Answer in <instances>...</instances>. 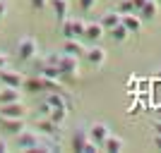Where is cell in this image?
<instances>
[{
    "instance_id": "cell-15",
    "label": "cell",
    "mask_w": 161,
    "mask_h": 153,
    "mask_svg": "<svg viewBox=\"0 0 161 153\" xmlns=\"http://www.w3.org/2000/svg\"><path fill=\"white\" fill-rule=\"evenodd\" d=\"M103 31L106 29L101 27V22H87V27H84V38H89V41H99V38H103Z\"/></svg>"
},
{
    "instance_id": "cell-5",
    "label": "cell",
    "mask_w": 161,
    "mask_h": 153,
    "mask_svg": "<svg viewBox=\"0 0 161 153\" xmlns=\"http://www.w3.org/2000/svg\"><path fill=\"white\" fill-rule=\"evenodd\" d=\"M87 22L82 19H63V36L65 38H82Z\"/></svg>"
},
{
    "instance_id": "cell-24",
    "label": "cell",
    "mask_w": 161,
    "mask_h": 153,
    "mask_svg": "<svg viewBox=\"0 0 161 153\" xmlns=\"http://www.w3.org/2000/svg\"><path fill=\"white\" fill-rule=\"evenodd\" d=\"M29 5H31L34 10H43V7L48 5V0H29Z\"/></svg>"
},
{
    "instance_id": "cell-33",
    "label": "cell",
    "mask_w": 161,
    "mask_h": 153,
    "mask_svg": "<svg viewBox=\"0 0 161 153\" xmlns=\"http://www.w3.org/2000/svg\"><path fill=\"white\" fill-rule=\"evenodd\" d=\"M159 110H161V108H159ZM159 120H161V113H159Z\"/></svg>"
},
{
    "instance_id": "cell-25",
    "label": "cell",
    "mask_w": 161,
    "mask_h": 153,
    "mask_svg": "<svg viewBox=\"0 0 161 153\" xmlns=\"http://www.w3.org/2000/svg\"><path fill=\"white\" fill-rule=\"evenodd\" d=\"M137 84H140V81L135 79V77H132V79H128V91L132 93V96H135V93H137Z\"/></svg>"
},
{
    "instance_id": "cell-10",
    "label": "cell",
    "mask_w": 161,
    "mask_h": 153,
    "mask_svg": "<svg viewBox=\"0 0 161 153\" xmlns=\"http://www.w3.org/2000/svg\"><path fill=\"white\" fill-rule=\"evenodd\" d=\"M84 60H87L92 67H101L103 62H106V50H103V48H99V46H92V48H87Z\"/></svg>"
},
{
    "instance_id": "cell-6",
    "label": "cell",
    "mask_w": 161,
    "mask_h": 153,
    "mask_svg": "<svg viewBox=\"0 0 161 153\" xmlns=\"http://www.w3.org/2000/svg\"><path fill=\"white\" fill-rule=\"evenodd\" d=\"M87 134H89V141H94L96 146H103V141H106V136L111 134V129H108V125H103V122H94V125L87 129Z\"/></svg>"
},
{
    "instance_id": "cell-16",
    "label": "cell",
    "mask_w": 161,
    "mask_h": 153,
    "mask_svg": "<svg viewBox=\"0 0 161 153\" xmlns=\"http://www.w3.org/2000/svg\"><path fill=\"white\" fill-rule=\"evenodd\" d=\"M120 19H123V14L118 12V10H108V12H103V17H101V27L106 29H113V27H118V24H120Z\"/></svg>"
},
{
    "instance_id": "cell-14",
    "label": "cell",
    "mask_w": 161,
    "mask_h": 153,
    "mask_svg": "<svg viewBox=\"0 0 161 153\" xmlns=\"http://www.w3.org/2000/svg\"><path fill=\"white\" fill-rule=\"evenodd\" d=\"M14 100H22V89H17V86H3L0 89V105L14 103Z\"/></svg>"
},
{
    "instance_id": "cell-3",
    "label": "cell",
    "mask_w": 161,
    "mask_h": 153,
    "mask_svg": "<svg viewBox=\"0 0 161 153\" xmlns=\"http://www.w3.org/2000/svg\"><path fill=\"white\" fill-rule=\"evenodd\" d=\"M58 69H60V77L80 79V58L63 53V55H60V62H58Z\"/></svg>"
},
{
    "instance_id": "cell-32",
    "label": "cell",
    "mask_w": 161,
    "mask_h": 153,
    "mask_svg": "<svg viewBox=\"0 0 161 153\" xmlns=\"http://www.w3.org/2000/svg\"><path fill=\"white\" fill-rule=\"evenodd\" d=\"M156 77H159V79H161V67H159V69H156Z\"/></svg>"
},
{
    "instance_id": "cell-17",
    "label": "cell",
    "mask_w": 161,
    "mask_h": 153,
    "mask_svg": "<svg viewBox=\"0 0 161 153\" xmlns=\"http://www.w3.org/2000/svg\"><path fill=\"white\" fill-rule=\"evenodd\" d=\"M137 14L142 17V22H152L156 14H159V3H156V0H147V3L142 5V10H140Z\"/></svg>"
},
{
    "instance_id": "cell-26",
    "label": "cell",
    "mask_w": 161,
    "mask_h": 153,
    "mask_svg": "<svg viewBox=\"0 0 161 153\" xmlns=\"http://www.w3.org/2000/svg\"><path fill=\"white\" fill-rule=\"evenodd\" d=\"M7 65H10V58H7L5 50H0V69H3V67H7Z\"/></svg>"
},
{
    "instance_id": "cell-34",
    "label": "cell",
    "mask_w": 161,
    "mask_h": 153,
    "mask_svg": "<svg viewBox=\"0 0 161 153\" xmlns=\"http://www.w3.org/2000/svg\"><path fill=\"white\" fill-rule=\"evenodd\" d=\"M156 3H159V5H161V0H156Z\"/></svg>"
},
{
    "instance_id": "cell-28",
    "label": "cell",
    "mask_w": 161,
    "mask_h": 153,
    "mask_svg": "<svg viewBox=\"0 0 161 153\" xmlns=\"http://www.w3.org/2000/svg\"><path fill=\"white\" fill-rule=\"evenodd\" d=\"M5 14H7V3H5V0H0V22L5 19Z\"/></svg>"
},
{
    "instance_id": "cell-27",
    "label": "cell",
    "mask_w": 161,
    "mask_h": 153,
    "mask_svg": "<svg viewBox=\"0 0 161 153\" xmlns=\"http://www.w3.org/2000/svg\"><path fill=\"white\" fill-rule=\"evenodd\" d=\"M130 3H132V12H140V10H142V5H144L147 0H130Z\"/></svg>"
},
{
    "instance_id": "cell-4",
    "label": "cell",
    "mask_w": 161,
    "mask_h": 153,
    "mask_svg": "<svg viewBox=\"0 0 161 153\" xmlns=\"http://www.w3.org/2000/svg\"><path fill=\"white\" fill-rule=\"evenodd\" d=\"M24 74L22 72H17V69H10V67H3L0 69V84L3 86H17V89H22L24 86Z\"/></svg>"
},
{
    "instance_id": "cell-9",
    "label": "cell",
    "mask_w": 161,
    "mask_h": 153,
    "mask_svg": "<svg viewBox=\"0 0 161 153\" xmlns=\"http://www.w3.org/2000/svg\"><path fill=\"white\" fill-rule=\"evenodd\" d=\"M120 24L130 31V36L142 31V17L137 12H125V14H123V19H120Z\"/></svg>"
},
{
    "instance_id": "cell-18",
    "label": "cell",
    "mask_w": 161,
    "mask_h": 153,
    "mask_svg": "<svg viewBox=\"0 0 161 153\" xmlns=\"http://www.w3.org/2000/svg\"><path fill=\"white\" fill-rule=\"evenodd\" d=\"M87 141H89L87 129H84V127H77V129H75V134H72V148L82 153V148L87 146Z\"/></svg>"
},
{
    "instance_id": "cell-8",
    "label": "cell",
    "mask_w": 161,
    "mask_h": 153,
    "mask_svg": "<svg viewBox=\"0 0 161 153\" xmlns=\"http://www.w3.org/2000/svg\"><path fill=\"white\" fill-rule=\"evenodd\" d=\"M0 115H3V117H24V115H27V105H24L22 100L5 103V105H0Z\"/></svg>"
},
{
    "instance_id": "cell-2",
    "label": "cell",
    "mask_w": 161,
    "mask_h": 153,
    "mask_svg": "<svg viewBox=\"0 0 161 153\" xmlns=\"http://www.w3.org/2000/svg\"><path fill=\"white\" fill-rule=\"evenodd\" d=\"M36 55H39V43L31 36H22L19 43H17V58L24 62H31Z\"/></svg>"
},
{
    "instance_id": "cell-11",
    "label": "cell",
    "mask_w": 161,
    "mask_h": 153,
    "mask_svg": "<svg viewBox=\"0 0 161 153\" xmlns=\"http://www.w3.org/2000/svg\"><path fill=\"white\" fill-rule=\"evenodd\" d=\"M36 132H41L43 136H58V132H60V125H55L51 117H41L39 122H36Z\"/></svg>"
},
{
    "instance_id": "cell-1",
    "label": "cell",
    "mask_w": 161,
    "mask_h": 153,
    "mask_svg": "<svg viewBox=\"0 0 161 153\" xmlns=\"http://www.w3.org/2000/svg\"><path fill=\"white\" fill-rule=\"evenodd\" d=\"M39 144H41V136L27 127L19 134H14V148L17 151H39Z\"/></svg>"
},
{
    "instance_id": "cell-22",
    "label": "cell",
    "mask_w": 161,
    "mask_h": 153,
    "mask_svg": "<svg viewBox=\"0 0 161 153\" xmlns=\"http://www.w3.org/2000/svg\"><path fill=\"white\" fill-rule=\"evenodd\" d=\"M96 5V0H77V7H80L82 12H92Z\"/></svg>"
},
{
    "instance_id": "cell-20",
    "label": "cell",
    "mask_w": 161,
    "mask_h": 153,
    "mask_svg": "<svg viewBox=\"0 0 161 153\" xmlns=\"http://www.w3.org/2000/svg\"><path fill=\"white\" fill-rule=\"evenodd\" d=\"M67 110H70V108L67 105H58V108H51V113L46 115V117H51V120L55 122V125H65V120H67Z\"/></svg>"
},
{
    "instance_id": "cell-23",
    "label": "cell",
    "mask_w": 161,
    "mask_h": 153,
    "mask_svg": "<svg viewBox=\"0 0 161 153\" xmlns=\"http://www.w3.org/2000/svg\"><path fill=\"white\" fill-rule=\"evenodd\" d=\"M120 14H125V12H132V3L130 0H120V10H118Z\"/></svg>"
},
{
    "instance_id": "cell-13",
    "label": "cell",
    "mask_w": 161,
    "mask_h": 153,
    "mask_svg": "<svg viewBox=\"0 0 161 153\" xmlns=\"http://www.w3.org/2000/svg\"><path fill=\"white\" fill-rule=\"evenodd\" d=\"M48 5H51V10H53L55 19L63 22L67 19V12H70V0H48Z\"/></svg>"
},
{
    "instance_id": "cell-19",
    "label": "cell",
    "mask_w": 161,
    "mask_h": 153,
    "mask_svg": "<svg viewBox=\"0 0 161 153\" xmlns=\"http://www.w3.org/2000/svg\"><path fill=\"white\" fill-rule=\"evenodd\" d=\"M123 146H125V141H123L120 136H115V134H108L106 141H103V146H101V151L118 153V151H123Z\"/></svg>"
},
{
    "instance_id": "cell-21",
    "label": "cell",
    "mask_w": 161,
    "mask_h": 153,
    "mask_svg": "<svg viewBox=\"0 0 161 153\" xmlns=\"http://www.w3.org/2000/svg\"><path fill=\"white\" fill-rule=\"evenodd\" d=\"M108 33H111V38L115 41V43H123V41H128V36H130V31L123 24H118V27H113V29H108Z\"/></svg>"
},
{
    "instance_id": "cell-12",
    "label": "cell",
    "mask_w": 161,
    "mask_h": 153,
    "mask_svg": "<svg viewBox=\"0 0 161 153\" xmlns=\"http://www.w3.org/2000/svg\"><path fill=\"white\" fill-rule=\"evenodd\" d=\"M63 53H67V55H75V58H84V53H87V46H84V43H82L80 38H65Z\"/></svg>"
},
{
    "instance_id": "cell-7",
    "label": "cell",
    "mask_w": 161,
    "mask_h": 153,
    "mask_svg": "<svg viewBox=\"0 0 161 153\" xmlns=\"http://www.w3.org/2000/svg\"><path fill=\"white\" fill-rule=\"evenodd\" d=\"M24 127H27L24 117H3V115H0V129H3V132L14 136V134H19Z\"/></svg>"
},
{
    "instance_id": "cell-29",
    "label": "cell",
    "mask_w": 161,
    "mask_h": 153,
    "mask_svg": "<svg viewBox=\"0 0 161 153\" xmlns=\"http://www.w3.org/2000/svg\"><path fill=\"white\" fill-rule=\"evenodd\" d=\"M154 146L161 151V134H156V136H154Z\"/></svg>"
},
{
    "instance_id": "cell-31",
    "label": "cell",
    "mask_w": 161,
    "mask_h": 153,
    "mask_svg": "<svg viewBox=\"0 0 161 153\" xmlns=\"http://www.w3.org/2000/svg\"><path fill=\"white\" fill-rule=\"evenodd\" d=\"M154 129H156V134H161V120L154 122Z\"/></svg>"
},
{
    "instance_id": "cell-30",
    "label": "cell",
    "mask_w": 161,
    "mask_h": 153,
    "mask_svg": "<svg viewBox=\"0 0 161 153\" xmlns=\"http://www.w3.org/2000/svg\"><path fill=\"white\" fill-rule=\"evenodd\" d=\"M3 151H7V141L0 136V153H3Z\"/></svg>"
}]
</instances>
